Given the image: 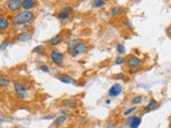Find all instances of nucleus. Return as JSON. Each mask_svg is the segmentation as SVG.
I'll use <instances>...</instances> for the list:
<instances>
[{
    "mask_svg": "<svg viewBox=\"0 0 171 128\" xmlns=\"http://www.w3.org/2000/svg\"><path fill=\"white\" fill-rule=\"evenodd\" d=\"M34 18V13L32 11H19L12 17V24L14 26H25L26 24H30Z\"/></svg>",
    "mask_w": 171,
    "mask_h": 128,
    "instance_id": "f257e3e1",
    "label": "nucleus"
},
{
    "mask_svg": "<svg viewBox=\"0 0 171 128\" xmlns=\"http://www.w3.org/2000/svg\"><path fill=\"white\" fill-rule=\"evenodd\" d=\"M88 48H89L88 43L80 41V42H78L76 45H74V46L72 47L70 50H68V51L70 52V55H71L73 58H76V57H78V56L86 54L88 50Z\"/></svg>",
    "mask_w": 171,
    "mask_h": 128,
    "instance_id": "f03ea898",
    "label": "nucleus"
},
{
    "mask_svg": "<svg viewBox=\"0 0 171 128\" xmlns=\"http://www.w3.org/2000/svg\"><path fill=\"white\" fill-rule=\"evenodd\" d=\"M49 59L52 60L54 64L58 66L62 65V63L64 62V56L62 52H60L57 49H52V51L49 52Z\"/></svg>",
    "mask_w": 171,
    "mask_h": 128,
    "instance_id": "7ed1b4c3",
    "label": "nucleus"
},
{
    "mask_svg": "<svg viewBox=\"0 0 171 128\" xmlns=\"http://www.w3.org/2000/svg\"><path fill=\"white\" fill-rule=\"evenodd\" d=\"M13 89L18 98H20V99H26V98H27L28 89L25 87V85H23L22 83H19V82L17 81L13 82Z\"/></svg>",
    "mask_w": 171,
    "mask_h": 128,
    "instance_id": "20e7f679",
    "label": "nucleus"
},
{
    "mask_svg": "<svg viewBox=\"0 0 171 128\" xmlns=\"http://www.w3.org/2000/svg\"><path fill=\"white\" fill-rule=\"evenodd\" d=\"M125 62H126V65L128 66V68H130V69H134V71L137 69L138 67H140V65H141V60L134 55H130V57L125 60Z\"/></svg>",
    "mask_w": 171,
    "mask_h": 128,
    "instance_id": "39448f33",
    "label": "nucleus"
},
{
    "mask_svg": "<svg viewBox=\"0 0 171 128\" xmlns=\"http://www.w3.org/2000/svg\"><path fill=\"white\" fill-rule=\"evenodd\" d=\"M6 8L12 13H15V12L18 13L19 10L22 9V1L20 0H9L6 2Z\"/></svg>",
    "mask_w": 171,
    "mask_h": 128,
    "instance_id": "423d86ee",
    "label": "nucleus"
},
{
    "mask_svg": "<svg viewBox=\"0 0 171 128\" xmlns=\"http://www.w3.org/2000/svg\"><path fill=\"white\" fill-rule=\"evenodd\" d=\"M141 117L140 116H137V115H133V116H130L126 120L125 124L126 126H128L130 128H138L141 124Z\"/></svg>",
    "mask_w": 171,
    "mask_h": 128,
    "instance_id": "0eeeda50",
    "label": "nucleus"
},
{
    "mask_svg": "<svg viewBox=\"0 0 171 128\" xmlns=\"http://www.w3.org/2000/svg\"><path fill=\"white\" fill-rule=\"evenodd\" d=\"M77 105H78V101L75 98H65L61 103V107L65 109H75L77 108Z\"/></svg>",
    "mask_w": 171,
    "mask_h": 128,
    "instance_id": "6e6552de",
    "label": "nucleus"
},
{
    "mask_svg": "<svg viewBox=\"0 0 171 128\" xmlns=\"http://www.w3.org/2000/svg\"><path fill=\"white\" fill-rule=\"evenodd\" d=\"M122 93V85L120 83H114V85H111V88L108 91V95L110 97H117Z\"/></svg>",
    "mask_w": 171,
    "mask_h": 128,
    "instance_id": "1a4fd4ad",
    "label": "nucleus"
},
{
    "mask_svg": "<svg viewBox=\"0 0 171 128\" xmlns=\"http://www.w3.org/2000/svg\"><path fill=\"white\" fill-rule=\"evenodd\" d=\"M57 78L61 82L66 83V85H76L77 83L76 80L74 79V78H72L70 75H68V74H60V75L57 76Z\"/></svg>",
    "mask_w": 171,
    "mask_h": 128,
    "instance_id": "9d476101",
    "label": "nucleus"
},
{
    "mask_svg": "<svg viewBox=\"0 0 171 128\" xmlns=\"http://www.w3.org/2000/svg\"><path fill=\"white\" fill-rule=\"evenodd\" d=\"M33 36V33L31 31H23L16 35V40L18 42H28Z\"/></svg>",
    "mask_w": 171,
    "mask_h": 128,
    "instance_id": "9b49d317",
    "label": "nucleus"
},
{
    "mask_svg": "<svg viewBox=\"0 0 171 128\" xmlns=\"http://www.w3.org/2000/svg\"><path fill=\"white\" fill-rule=\"evenodd\" d=\"M36 7V1H33V0H23L22 1V9H24L25 11H31Z\"/></svg>",
    "mask_w": 171,
    "mask_h": 128,
    "instance_id": "f8f14e48",
    "label": "nucleus"
},
{
    "mask_svg": "<svg viewBox=\"0 0 171 128\" xmlns=\"http://www.w3.org/2000/svg\"><path fill=\"white\" fill-rule=\"evenodd\" d=\"M62 38H63L62 34H57V35H55L50 40L46 41V45H48V46H57V45H59L62 42Z\"/></svg>",
    "mask_w": 171,
    "mask_h": 128,
    "instance_id": "ddd939ff",
    "label": "nucleus"
},
{
    "mask_svg": "<svg viewBox=\"0 0 171 128\" xmlns=\"http://www.w3.org/2000/svg\"><path fill=\"white\" fill-rule=\"evenodd\" d=\"M11 22H12L11 19L7 18V17H4V18H2V19H0V31L3 32V31L9 30L10 27H11Z\"/></svg>",
    "mask_w": 171,
    "mask_h": 128,
    "instance_id": "4468645a",
    "label": "nucleus"
},
{
    "mask_svg": "<svg viewBox=\"0 0 171 128\" xmlns=\"http://www.w3.org/2000/svg\"><path fill=\"white\" fill-rule=\"evenodd\" d=\"M123 12H124V9H123L122 7L116 6L111 9V11H110V16L111 17H119L122 15Z\"/></svg>",
    "mask_w": 171,
    "mask_h": 128,
    "instance_id": "2eb2a0df",
    "label": "nucleus"
},
{
    "mask_svg": "<svg viewBox=\"0 0 171 128\" xmlns=\"http://www.w3.org/2000/svg\"><path fill=\"white\" fill-rule=\"evenodd\" d=\"M11 85V79L7 76L0 75V88H7Z\"/></svg>",
    "mask_w": 171,
    "mask_h": 128,
    "instance_id": "dca6fc26",
    "label": "nucleus"
},
{
    "mask_svg": "<svg viewBox=\"0 0 171 128\" xmlns=\"http://www.w3.org/2000/svg\"><path fill=\"white\" fill-rule=\"evenodd\" d=\"M158 103L157 101H155V99H151V101L148 103V105L146 107H143V109L146 110V111H152V110H154L156 107H157Z\"/></svg>",
    "mask_w": 171,
    "mask_h": 128,
    "instance_id": "f3484780",
    "label": "nucleus"
},
{
    "mask_svg": "<svg viewBox=\"0 0 171 128\" xmlns=\"http://www.w3.org/2000/svg\"><path fill=\"white\" fill-rule=\"evenodd\" d=\"M66 120H68V116H66V115H59V116H57L56 120H55V125L56 126L62 125Z\"/></svg>",
    "mask_w": 171,
    "mask_h": 128,
    "instance_id": "a211bd4d",
    "label": "nucleus"
},
{
    "mask_svg": "<svg viewBox=\"0 0 171 128\" xmlns=\"http://www.w3.org/2000/svg\"><path fill=\"white\" fill-rule=\"evenodd\" d=\"M107 4V2L105 0H94L92 2L93 8H102V7H105Z\"/></svg>",
    "mask_w": 171,
    "mask_h": 128,
    "instance_id": "6ab92c4d",
    "label": "nucleus"
},
{
    "mask_svg": "<svg viewBox=\"0 0 171 128\" xmlns=\"http://www.w3.org/2000/svg\"><path fill=\"white\" fill-rule=\"evenodd\" d=\"M71 17V13L68 12H65V11H61L59 14H58V18L61 19V20H66Z\"/></svg>",
    "mask_w": 171,
    "mask_h": 128,
    "instance_id": "aec40b11",
    "label": "nucleus"
},
{
    "mask_svg": "<svg viewBox=\"0 0 171 128\" xmlns=\"http://www.w3.org/2000/svg\"><path fill=\"white\" fill-rule=\"evenodd\" d=\"M45 50H46V47L44 45H39V46L34 47L32 49V52H34V54H43V52H45Z\"/></svg>",
    "mask_w": 171,
    "mask_h": 128,
    "instance_id": "412c9836",
    "label": "nucleus"
},
{
    "mask_svg": "<svg viewBox=\"0 0 171 128\" xmlns=\"http://www.w3.org/2000/svg\"><path fill=\"white\" fill-rule=\"evenodd\" d=\"M142 101H143V96H142V95H137V96H135L133 99H132V104H133L134 106H136V105L140 104Z\"/></svg>",
    "mask_w": 171,
    "mask_h": 128,
    "instance_id": "4be33fe9",
    "label": "nucleus"
},
{
    "mask_svg": "<svg viewBox=\"0 0 171 128\" xmlns=\"http://www.w3.org/2000/svg\"><path fill=\"white\" fill-rule=\"evenodd\" d=\"M136 110H137V107H136V106L130 107V108H127V109H126L124 112H123V115L127 117L128 115H130V114H132V113H133V112H135Z\"/></svg>",
    "mask_w": 171,
    "mask_h": 128,
    "instance_id": "5701e85b",
    "label": "nucleus"
},
{
    "mask_svg": "<svg viewBox=\"0 0 171 128\" xmlns=\"http://www.w3.org/2000/svg\"><path fill=\"white\" fill-rule=\"evenodd\" d=\"M117 51H118V54H119L120 56L125 55V54H126V49H125L124 45H122V44H118V45H117Z\"/></svg>",
    "mask_w": 171,
    "mask_h": 128,
    "instance_id": "b1692460",
    "label": "nucleus"
},
{
    "mask_svg": "<svg viewBox=\"0 0 171 128\" xmlns=\"http://www.w3.org/2000/svg\"><path fill=\"white\" fill-rule=\"evenodd\" d=\"M125 62V59L123 58V56H118L117 58H116V60H114V64L116 65H122V64H124Z\"/></svg>",
    "mask_w": 171,
    "mask_h": 128,
    "instance_id": "393cba45",
    "label": "nucleus"
},
{
    "mask_svg": "<svg viewBox=\"0 0 171 128\" xmlns=\"http://www.w3.org/2000/svg\"><path fill=\"white\" fill-rule=\"evenodd\" d=\"M112 78L116 80H123L125 78V75L123 73H117L114 74V76H112Z\"/></svg>",
    "mask_w": 171,
    "mask_h": 128,
    "instance_id": "a878e982",
    "label": "nucleus"
},
{
    "mask_svg": "<svg viewBox=\"0 0 171 128\" xmlns=\"http://www.w3.org/2000/svg\"><path fill=\"white\" fill-rule=\"evenodd\" d=\"M9 44H10L9 43V41H4L3 43L0 44V50H2V51L3 50H6L7 47H9Z\"/></svg>",
    "mask_w": 171,
    "mask_h": 128,
    "instance_id": "bb28decb",
    "label": "nucleus"
},
{
    "mask_svg": "<svg viewBox=\"0 0 171 128\" xmlns=\"http://www.w3.org/2000/svg\"><path fill=\"white\" fill-rule=\"evenodd\" d=\"M40 71H42L43 73H48V72H49V67L46 65V64H42V65L40 66Z\"/></svg>",
    "mask_w": 171,
    "mask_h": 128,
    "instance_id": "cd10ccee",
    "label": "nucleus"
},
{
    "mask_svg": "<svg viewBox=\"0 0 171 128\" xmlns=\"http://www.w3.org/2000/svg\"><path fill=\"white\" fill-rule=\"evenodd\" d=\"M73 7L72 6H64L63 7V10L62 11H65V12H68V13H72L73 12Z\"/></svg>",
    "mask_w": 171,
    "mask_h": 128,
    "instance_id": "c85d7f7f",
    "label": "nucleus"
},
{
    "mask_svg": "<svg viewBox=\"0 0 171 128\" xmlns=\"http://www.w3.org/2000/svg\"><path fill=\"white\" fill-rule=\"evenodd\" d=\"M124 24H125V27L128 28L130 30H133V26H132V22H130V20H125Z\"/></svg>",
    "mask_w": 171,
    "mask_h": 128,
    "instance_id": "c756f323",
    "label": "nucleus"
},
{
    "mask_svg": "<svg viewBox=\"0 0 171 128\" xmlns=\"http://www.w3.org/2000/svg\"><path fill=\"white\" fill-rule=\"evenodd\" d=\"M43 119L44 120H52V119H56V116L55 115H49V116H45Z\"/></svg>",
    "mask_w": 171,
    "mask_h": 128,
    "instance_id": "7c9ffc66",
    "label": "nucleus"
},
{
    "mask_svg": "<svg viewBox=\"0 0 171 128\" xmlns=\"http://www.w3.org/2000/svg\"><path fill=\"white\" fill-rule=\"evenodd\" d=\"M2 18H4V13L0 10V19H2Z\"/></svg>",
    "mask_w": 171,
    "mask_h": 128,
    "instance_id": "2f4dec72",
    "label": "nucleus"
},
{
    "mask_svg": "<svg viewBox=\"0 0 171 128\" xmlns=\"http://www.w3.org/2000/svg\"><path fill=\"white\" fill-rule=\"evenodd\" d=\"M106 104H107V105L111 104V99H107V101H106Z\"/></svg>",
    "mask_w": 171,
    "mask_h": 128,
    "instance_id": "473e14b6",
    "label": "nucleus"
},
{
    "mask_svg": "<svg viewBox=\"0 0 171 128\" xmlns=\"http://www.w3.org/2000/svg\"><path fill=\"white\" fill-rule=\"evenodd\" d=\"M3 121H4V120H3V119H0V123H1V122H3Z\"/></svg>",
    "mask_w": 171,
    "mask_h": 128,
    "instance_id": "72a5a7b5",
    "label": "nucleus"
}]
</instances>
